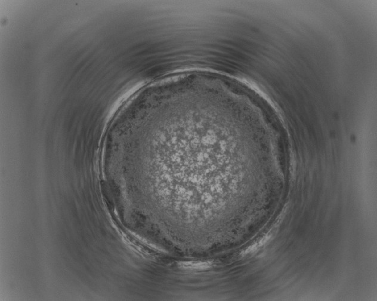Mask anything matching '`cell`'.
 <instances>
[{
	"label": "cell",
	"mask_w": 377,
	"mask_h": 301,
	"mask_svg": "<svg viewBox=\"0 0 377 301\" xmlns=\"http://www.w3.org/2000/svg\"><path fill=\"white\" fill-rule=\"evenodd\" d=\"M269 236H266L264 237L260 241H259V242H257L256 243H254V245H252L251 246L249 247L248 249H246L245 250H244L243 252V253H242V255H245L248 254V253L252 252H254L258 248H259L260 247L263 246L264 243H266L269 240Z\"/></svg>",
	"instance_id": "1"
},
{
	"label": "cell",
	"mask_w": 377,
	"mask_h": 301,
	"mask_svg": "<svg viewBox=\"0 0 377 301\" xmlns=\"http://www.w3.org/2000/svg\"><path fill=\"white\" fill-rule=\"evenodd\" d=\"M223 136H224V135H223ZM223 136H222V137H223ZM221 137H220V138H221ZM217 141H216V142H217ZM216 142H215V143H216ZM215 143H214V144H215Z\"/></svg>",
	"instance_id": "3"
},
{
	"label": "cell",
	"mask_w": 377,
	"mask_h": 301,
	"mask_svg": "<svg viewBox=\"0 0 377 301\" xmlns=\"http://www.w3.org/2000/svg\"><path fill=\"white\" fill-rule=\"evenodd\" d=\"M209 263H197V264H192V263H186L183 265L184 267L186 268H205L208 267Z\"/></svg>",
	"instance_id": "2"
}]
</instances>
